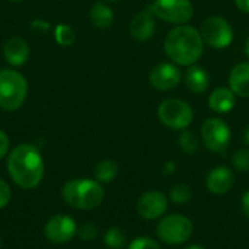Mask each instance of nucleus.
<instances>
[{
  "mask_svg": "<svg viewBox=\"0 0 249 249\" xmlns=\"http://www.w3.org/2000/svg\"><path fill=\"white\" fill-rule=\"evenodd\" d=\"M163 50L174 64L190 67L201 58L204 41L200 31L194 26L177 25L165 36Z\"/></svg>",
  "mask_w": 249,
  "mask_h": 249,
  "instance_id": "1",
  "label": "nucleus"
},
{
  "mask_svg": "<svg viewBox=\"0 0 249 249\" xmlns=\"http://www.w3.org/2000/svg\"><path fill=\"white\" fill-rule=\"evenodd\" d=\"M7 172L12 181L23 190L39 185L44 177V162L39 150L28 143L16 146L7 158Z\"/></svg>",
  "mask_w": 249,
  "mask_h": 249,
  "instance_id": "2",
  "label": "nucleus"
},
{
  "mask_svg": "<svg viewBox=\"0 0 249 249\" xmlns=\"http://www.w3.org/2000/svg\"><path fill=\"white\" fill-rule=\"evenodd\" d=\"M63 200L77 210H93L99 207L105 198V190L96 179H71L63 187Z\"/></svg>",
  "mask_w": 249,
  "mask_h": 249,
  "instance_id": "3",
  "label": "nucleus"
},
{
  "mask_svg": "<svg viewBox=\"0 0 249 249\" xmlns=\"http://www.w3.org/2000/svg\"><path fill=\"white\" fill-rule=\"evenodd\" d=\"M28 95V83L16 70H0V108L4 111L19 109Z\"/></svg>",
  "mask_w": 249,
  "mask_h": 249,
  "instance_id": "4",
  "label": "nucleus"
},
{
  "mask_svg": "<svg viewBox=\"0 0 249 249\" xmlns=\"http://www.w3.org/2000/svg\"><path fill=\"white\" fill-rule=\"evenodd\" d=\"M194 232L193 222L184 214H168L163 216L156 226V236L160 242L177 247L191 239Z\"/></svg>",
  "mask_w": 249,
  "mask_h": 249,
  "instance_id": "5",
  "label": "nucleus"
},
{
  "mask_svg": "<svg viewBox=\"0 0 249 249\" xmlns=\"http://www.w3.org/2000/svg\"><path fill=\"white\" fill-rule=\"evenodd\" d=\"M158 117H159V121L165 127L171 130L182 131L191 125L194 120V109L184 99L168 98L159 104Z\"/></svg>",
  "mask_w": 249,
  "mask_h": 249,
  "instance_id": "6",
  "label": "nucleus"
},
{
  "mask_svg": "<svg viewBox=\"0 0 249 249\" xmlns=\"http://www.w3.org/2000/svg\"><path fill=\"white\" fill-rule=\"evenodd\" d=\"M147 9L155 18L172 25H187L194 15L191 0H153Z\"/></svg>",
  "mask_w": 249,
  "mask_h": 249,
  "instance_id": "7",
  "label": "nucleus"
},
{
  "mask_svg": "<svg viewBox=\"0 0 249 249\" xmlns=\"http://www.w3.org/2000/svg\"><path fill=\"white\" fill-rule=\"evenodd\" d=\"M204 44L216 50L228 48L233 41V28L231 22L222 16L207 18L200 29Z\"/></svg>",
  "mask_w": 249,
  "mask_h": 249,
  "instance_id": "8",
  "label": "nucleus"
},
{
  "mask_svg": "<svg viewBox=\"0 0 249 249\" xmlns=\"http://www.w3.org/2000/svg\"><path fill=\"white\" fill-rule=\"evenodd\" d=\"M201 139L204 146L213 153H223L232 140V131L228 123L219 117L207 118L201 125Z\"/></svg>",
  "mask_w": 249,
  "mask_h": 249,
  "instance_id": "9",
  "label": "nucleus"
},
{
  "mask_svg": "<svg viewBox=\"0 0 249 249\" xmlns=\"http://www.w3.org/2000/svg\"><path fill=\"white\" fill-rule=\"evenodd\" d=\"M169 209V200L162 191L150 190L142 194L137 201V213L144 220L162 219Z\"/></svg>",
  "mask_w": 249,
  "mask_h": 249,
  "instance_id": "10",
  "label": "nucleus"
},
{
  "mask_svg": "<svg viewBox=\"0 0 249 249\" xmlns=\"http://www.w3.org/2000/svg\"><path fill=\"white\" fill-rule=\"evenodd\" d=\"M44 233L45 238L53 244H66L70 242L77 233V225L71 217L66 214H57L47 222Z\"/></svg>",
  "mask_w": 249,
  "mask_h": 249,
  "instance_id": "11",
  "label": "nucleus"
},
{
  "mask_svg": "<svg viewBox=\"0 0 249 249\" xmlns=\"http://www.w3.org/2000/svg\"><path fill=\"white\" fill-rule=\"evenodd\" d=\"M149 80L158 90H172L181 82V70L174 63H159L150 70Z\"/></svg>",
  "mask_w": 249,
  "mask_h": 249,
  "instance_id": "12",
  "label": "nucleus"
},
{
  "mask_svg": "<svg viewBox=\"0 0 249 249\" xmlns=\"http://www.w3.org/2000/svg\"><path fill=\"white\" fill-rule=\"evenodd\" d=\"M207 190L214 196L228 194L235 185V172L228 166H216L213 168L206 178Z\"/></svg>",
  "mask_w": 249,
  "mask_h": 249,
  "instance_id": "13",
  "label": "nucleus"
},
{
  "mask_svg": "<svg viewBox=\"0 0 249 249\" xmlns=\"http://www.w3.org/2000/svg\"><path fill=\"white\" fill-rule=\"evenodd\" d=\"M155 31H156L155 15L149 9L137 12L130 22V35L139 42L149 41L153 36Z\"/></svg>",
  "mask_w": 249,
  "mask_h": 249,
  "instance_id": "14",
  "label": "nucleus"
},
{
  "mask_svg": "<svg viewBox=\"0 0 249 249\" xmlns=\"http://www.w3.org/2000/svg\"><path fill=\"white\" fill-rule=\"evenodd\" d=\"M3 55L7 63L19 67L25 64L29 58V45L25 39L19 36H12L3 45Z\"/></svg>",
  "mask_w": 249,
  "mask_h": 249,
  "instance_id": "15",
  "label": "nucleus"
},
{
  "mask_svg": "<svg viewBox=\"0 0 249 249\" xmlns=\"http://www.w3.org/2000/svg\"><path fill=\"white\" fill-rule=\"evenodd\" d=\"M236 95L231 88H216L209 96V108L216 114H228L236 105Z\"/></svg>",
  "mask_w": 249,
  "mask_h": 249,
  "instance_id": "16",
  "label": "nucleus"
},
{
  "mask_svg": "<svg viewBox=\"0 0 249 249\" xmlns=\"http://www.w3.org/2000/svg\"><path fill=\"white\" fill-rule=\"evenodd\" d=\"M229 88L238 98H249V61L236 64L229 73Z\"/></svg>",
  "mask_w": 249,
  "mask_h": 249,
  "instance_id": "17",
  "label": "nucleus"
},
{
  "mask_svg": "<svg viewBox=\"0 0 249 249\" xmlns=\"http://www.w3.org/2000/svg\"><path fill=\"white\" fill-rule=\"evenodd\" d=\"M185 85L196 95L204 93L210 86V74L204 67L193 64L187 69Z\"/></svg>",
  "mask_w": 249,
  "mask_h": 249,
  "instance_id": "18",
  "label": "nucleus"
},
{
  "mask_svg": "<svg viewBox=\"0 0 249 249\" xmlns=\"http://www.w3.org/2000/svg\"><path fill=\"white\" fill-rule=\"evenodd\" d=\"M89 18L92 25L98 29H107L114 23V12L104 1H98L92 6Z\"/></svg>",
  "mask_w": 249,
  "mask_h": 249,
  "instance_id": "19",
  "label": "nucleus"
},
{
  "mask_svg": "<svg viewBox=\"0 0 249 249\" xmlns=\"http://www.w3.org/2000/svg\"><path fill=\"white\" fill-rule=\"evenodd\" d=\"M93 174H95V179L98 182L109 184L115 179V177L118 174V165H117V162H114L111 159H104L96 163Z\"/></svg>",
  "mask_w": 249,
  "mask_h": 249,
  "instance_id": "20",
  "label": "nucleus"
},
{
  "mask_svg": "<svg viewBox=\"0 0 249 249\" xmlns=\"http://www.w3.org/2000/svg\"><path fill=\"white\" fill-rule=\"evenodd\" d=\"M193 198V190L187 184L178 182L169 191V200L177 206H185Z\"/></svg>",
  "mask_w": 249,
  "mask_h": 249,
  "instance_id": "21",
  "label": "nucleus"
},
{
  "mask_svg": "<svg viewBox=\"0 0 249 249\" xmlns=\"http://www.w3.org/2000/svg\"><path fill=\"white\" fill-rule=\"evenodd\" d=\"M104 242L109 249H123L127 244V235L121 228L112 226L105 232Z\"/></svg>",
  "mask_w": 249,
  "mask_h": 249,
  "instance_id": "22",
  "label": "nucleus"
},
{
  "mask_svg": "<svg viewBox=\"0 0 249 249\" xmlns=\"http://www.w3.org/2000/svg\"><path fill=\"white\" fill-rule=\"evenodd\" d=\"M178 144L181 150L187 155H196L200 147V140L194 131L190 130H182L179 137H178Z\"/></svg>",
  "mask_w": 249,
  "mask_h": 249,
  "instance_id": "23",
  "label": "nucleus"
},
{
  "mask_svg": "<svg viewBox=\"0 0 249 249\" xmlns=\"http://www.w3.org/2000/svg\"><path fill=\"white\" fill-rule=\"evenodd\" d=\"M54 36H55L57 44H60L61 47H70L76 41V32H74V29L71 26L66 25V23H60V25L55 26Z\"/></svg>",
  "mask_w": 249,
  "mask_h": 249,
  "instance_id": "24",
  "label": "nucleus"
},
{
  "mask_svg": "<svg viewBox=\"0 0 249 249\" xmlns=\"http://www.w3.org/2000/svg\"><path fill=\"white\" fill-rule=\"evenodd\" d=\"M232 165L239 172H249V149H239L232 158Z\"/></svg>",
  "mask_w": 249,
  "mask_h": 249,
  "instance_id": "25",
  "label": "nucleus"
},
{
  "mask_svg": "<svg viewBox=\"0 0 249 249\" xmlns=\"http://www.w3.org/2000/svg\"><path fill=\"white\" fill-rule=\"evenodd\" d=\"M128 249H162V248H160V245H159L155 239H152V238H149V236H139V238H136L134 241H131V242H130Z\"/></svg>",
  "mask_w": 249,
  "mask_h": 249,
  "instance_id": "26",
  "label": "nucleus"
},
{
  "mask_svg": "<svg viewBox=\"0 0 249 249\" xmlns=\"http://www.w3.org/2000/svg\"><path fill=\"white\" fill-rule=\"evenodd\" d=\"M98 233H99V229H98V226H96L95 223H92V222L83 223V225L80 226V229H79V236H80L83 241H93V239H96Z\"/></svg>",
  "mask_w": 249,
  "mask_h": 249,
  "instance_id": "27",
  "label": "nucleus"
},
{
  "mask_svg": "<svg viewBox=\"0 0 249 249\" xmlns=\"http://www.w3.org/2000/svg\"><path fill=\"white\" fill-rule=\"evenodd\" d=\"M12 193H10V187L0 178V209L6 207L10 201Z\"/></svg>",
  "mask_w": 249,
  "mask_h": 249,
  "instance_id": "28",
  "label": "nucleus"
},
{
  "mask_svg": "<svg viewBox=\"0 0 249 249\" xmlns=\"http://www.w3.org/2000/svg\"><path fill=\"white\" fill-rule=\"evenodd\" d=\"M9 146H10V140H9L7 134L3 130H0V159H3L7 155Z\"/></svg>",
  "mask_w": 249,
  "mask_h": 249,
  "instance_id": "29",
  "label": "nucleus"
},
{
  "mask_svg": "<svg viewBox=\"0 0 249 249\" xmlns=\"http://www.w3.org/2000/svg\"><path fill=\"white\" fill-rule=\"evenodd\" d=\"M241 206H242V212L249 219V190H247L242 196V200H241Z\"/></svg>",
  "mask_w": 249,
  "mask_h": 249,
  "instance_id": "30",
  "label": "nucleus"
},
{
  "mask_svg": "<svg viewBox=\"0 0 249 249\" xmlns=\"http://www.w3.org/2000/svg\"><path fill=\"white\" fill-rule=\"evenodd\" d=\"M235 4L242 13H249V0H235Z\"/></svg>",
  "mask_w": 249,
  "mask_h": 249,
  "instance_id": "31",
  "label": "nucleus"
},
{
  "mask_svg": "<svg viewBox=\"0 0 249 249\" xmlns=\"http://www.w3.org/2000/svg\"><path fill=\"white\" fill-rule=\"evenodd\" d=\"M175 163L172 162V160H169V162H166L165 163V168H163V174L165 175H172L174 172H175Z\"/></svg>",
  "mask_w": 249,
  "mask_h": 249,
  "instance_id": "32",
  "label": "nucleus"
},
{
  "mask_svg": "<svg viewBox=\"0 0 249 249\" xmlns=\"http://www.w3.org/2000/svg\"><path fill=\"white\" fill-rule=\"evenodd\" d=\"M242 140H244V143L249 146V124L245 127V130H244V133H242Z\"/></svg>",
  "mask_w": 249,
  "mask_h": 249,
  "instance_id": "33",
  "label": "nucleus"
},
{
  "mask_svg": "<svg viewBox=\"0 0 249 249\" xmlns=\"http://www.w3.org/2000/svg\"><path fill=\"white\" fill-rule=\"evenodd\" d=\"M185 249H206L204 247H201V245H197V244H193V245H190V247H187Z\"/></svg>",
  "mask_w": 249,
  "mask_h": 249,
  "instance_id": "34",
  "label": "nucleus"
},
{
  "mask_svg": "<svg viewBox=\"0 0 249 249\" xmlns=\"http://www.w3.org/2000/svg\"><path fill=\"white\" fill-rule=\"evenodd\" d=\"M245 54L248 55L249 58V36L247 38V42H245Z\"/></svg>",
  "mask_w": 249,
  "mask_h": 249,
  "instance_id": "35",
  "label": "nucleus"
},
{
  "mask_svg": "<svg viewBox=\"0 0 249 249\" xmlns=\"http://www.w3.org/2000/svg\"><path fill=\"white\" fill-rule=\"evenodd\" d=\"M105 1H120V0H105Z\"/></svg>",
  "mask_w": 249,
  "mask_h": 249,
  "instance_id": "36",
  "label": "nucleus"
},
{
  "mask_svg": "<svg viewBox=\"0 0 249 249\" xmlns=\"http://www.w3.org/2000/svg\"><path fill=\"white\" fill-rule=\"evenodd\" d=\"M12 1H22V0H12Z\"/></svg>",
  "mask_w": 249,
  "mask_h": 249,
  "instance_id": "37",
  "label": "nucleus"
},
{
  "mask_svg": "<svg viewBox=\"0 0 249 249\" xmlns=\"http://www.w3.org/2000/svg\"><path fill=\"white\" fill-rule=\"evenodd\" d=\"M0 247H1V239H0Z\"/></svg>",
  "mask_w": 249,
  "mask_h": 249,
  "instance_id": "38",
  "label": "nucleus"
}]
</instances>
